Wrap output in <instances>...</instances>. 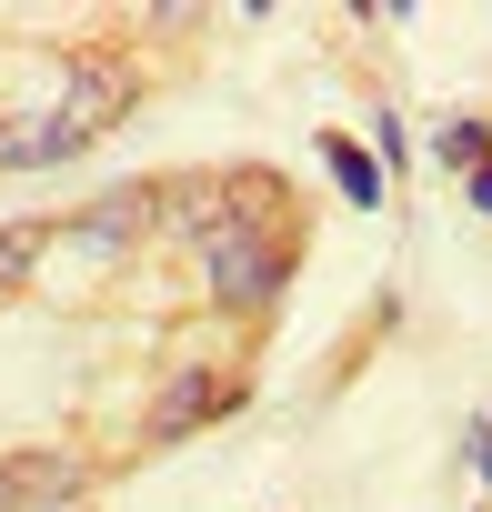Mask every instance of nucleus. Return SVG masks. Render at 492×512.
I'll use <instances>...</instances> for the list:
<instances>
[{"label": "nucleus", "mask_w": 492, "mask_h": 512, "mask_svg": "<svg viewBox=\"0 0 492 512\" xmlns=\"http://www.w3.org/2000/svg\"><path fill=\"white\" fill-rule=\"evenodd\" d=\"M201 262H211V302L221 312H272L282 282H292V241L282 231H252V221H221L201 241Z\"/></svg>", "instance_id": "f257e3e1"}, {"label": "nucleus", "mask_w": 492, "mask_h": 512, "mask_svg": "<svg viewBox=\"0 0 492 512\" xmlns=\"http://www.w3.org/2000/svg\"><path fill=\"white\" fill-rule=\"evenodd\" d=\"M131 101H141V81H131L121 61H91V71H71V91L41 111V141H51V161H81V151H91V141H101V131H111Z\"/></svg>", "instance_id": "f03ea898"}, {"label": "nucleus", "mask_w": 492, "mask_h": 512, "mask_svg": "<svg viewBox=\"0 0 492 512\" xmlns=\"http://www.w3.org/2000/svg\"><path fill=\"white\" fill-rule=\"evenodd\" d=\"M241 402V382L231 372H181L161 402H151V442H181V432H201V422H221Z\"/></svg>", "instance_id": "7ed1b4c3"}, {"label": "nucleus", "mask_w": 492, "mask_h": 512, "mask_svg": "<svg viewBox=\"0 0 492 512\" xmlns=\"http://www.w3.org/2000/svg\"><path fill=\"white\" fill-rule=\"evenodd\" d=\"M141 221H151V191H111V201H91V211L71 221V241H91V251H121Z\"/></svg>", "instance_id": "20e7f679"}, {"label": "nucleus", "mask_w": 492, "mask_h": 512, "mask_svg": "<svg viewBox=\"0 0 492 512\" xmlns=\"http://www.w3.org/2000/svg\"><path fill=\"white\" fill-rule=\"evenodd\" d=\"M322 161H332V181H342V201H352V211H372V201H382V171H372V151H352V141H322Z\"/></svg>", "instance_id": "39448f33"}, {"label": "nucleus", "mask_w": 492, "mask_h": 512, "mask_svg": "<svg viewBox=\"0 0 492 512\" xmlns=\"http://www.w3.org/2000/svg\"><path fill=\"white\" fill-rule=\"evenodd\" d=\"M442 161L482 171V161H492V121H472V111H462V121H442Z\"/></svg>", "instance_id": "423d86ee"}, {"label": "nucleus", "mask_w": 492, "mask_h": 512, "mask_svg": "<svg viewBox=\"0 0 492 512\" xmlns=\"http://www.w3.org/2000/svg\"><path fill=\"white\" fill-rule=\"evenodd\" d=\"M31 251H41V231H31V221L0 231V282H21V272H31Z\"/></svg>", "instance_id": "0eeeda50"}, {"label": "nucleus", "mask_w": 492, "mask_h": 512, "mask_svg": "<svg viewBox=\"0 0 492 512\" xmlns=\"http://www.w3.org/2000/svg\"><path fill=\"white\" fill-rule=\"evenodd\" d=\"M472 472H482V482H492V422H482V432H472Z\"/></svg>", "instance_id": "6e6552de"}, {"label": "nucleus", "mask_w": 492, "mask_h": 512, "mask_svg": "<svg viewBox=\"0 0 492 512\" xmlns=\"http://www.w3.org/2000/svg\"><path fill=\"white\" fill-rule=\"evenodd\" d=\"M0 512H21V482H11V462H0Z\"/></svg>", "instance_id": "1a4fd4ad"}, {"label": "nucleus", "mask_w": 492, "mask_h": 512, "mask_svg": "<svg viewBox=\"0 0 492 512\" xmlns=\"http://www.w3.org/2000/svg\"><path fill=\"white\" fill-rule=\"evenodd\" d=\"M472 211H492V171H472Z\"/></svg>", "instance_id": "9d476101"}]
</instances>
